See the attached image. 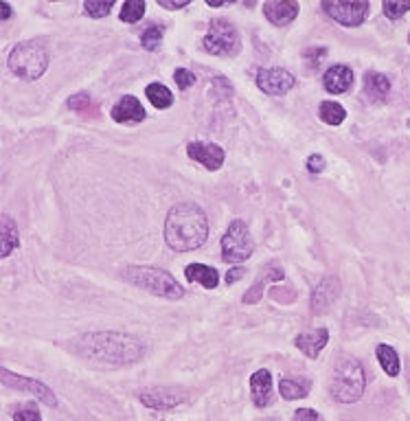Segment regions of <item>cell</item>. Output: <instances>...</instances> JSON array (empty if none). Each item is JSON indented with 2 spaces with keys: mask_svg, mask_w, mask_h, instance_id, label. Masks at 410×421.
I'll return each mask as SVG.
<instances>
[{
  "mask_svg": "<svg viewBox=\"0 0 410 421\" xmlns=\"http://www.w3.org/2000/svg\"><path fill=\"white\" fill-rule=\"evenodd\" d=\"M323 11L334 18L338 24L342 26H360L369 11H371V5L369 3H338V0H325L323 3Z\"/></svg>",
  "mask_w": 410,
  "mask_h": 421,
  "instance_id": "obj_8",
  "label": "cell"
},
{
  "mask_svg": "<svg viewBox=\"0 0 410 421\" xmlns=\"http://www.w3.org/2000/svg\"><path fill=\"white\" fill-rule=\"evenodd\" d=\"M254 82H257V88L270 97H281V95H288L294 84H296V77L286 70V68H261L257 70V77H254Z\"/></svg>",
  "mask_w": 410,
  "mask_h": 421,
  "instance_id": "obj_9",
  "label": "cell"
},
{
  "mask_svg": "<svg viewBox=\"0 0 410 421\" xmlns=\"http://www.w3.org/2000/svg\"><path fill=\"white\" fill-rule=\"evenodd\" d=\"M173 82H176V86L180 88V90H187L189 86L195 84V75H193L191 70H187V68H176V73H173Z\"/></svg>",
  "mask_w": 410,
  "mask_h": 421,
  "instance_id": "obj_34",
  "label": "cell"
},
{
  "mask_svg": "<svg viewBox=\"0 0 410 421\" xmlns=\"http://www.w3.org/2000/svg\"><path fill=\"white\" fill-rule=\"evenodd\" d=\"M292 421H323V417L312 408H298L292 417Z\"/></svg>",
  "mask_w": 410,
  "mask_h": 421,
  "instance_id": "obj_36",
  "label": "cell"
},
{
  "mask_svg": "<svg viewBox=\"0 0 410 421\" xmlns=\"http://www.w3.org/2000/svg\"><path fill=\"white\" fill-rule=\"evenodd\" d=\"M112 7H114L112 0H108V3H95V0H88V3L84 5L86 14H88L90 18H95V20H99V18H106V16L112 11Z\"/></svg>",
  "mask_w": 410,
  "mask_h": 421,
  "instance_id": "obj_31",
  "label": "cell"
},
{
  "mask_svg": "<svg viewBox=\"0 0 410 421\" xmlns=\"http://www.w3.org/2000/svg\"><path fill=\"white\" fill-rule=\"evenodd\" d=\"M408 42H410V36H408Z\"/></svg>",
  "mask_w": 410,
  "mask_h": 421,
  "instance_id": "obj_40",
  "label": "cell"
},
{
  "mask_svg": "<svg viewBox=\"0 0 410 421\" xmlns=\"http://www.w3.org/2000/svg\"><path fill=\"white\" fill-rule=\"evenodd\" d=\"M325 167H327V163H325V158L320 156V154H312L310 158H307V171L310 174H323L325 171Z\"/></svg>",
  "mask_w": 410,
  "mask_h": 421,
  "instance_id": "obj_35",
  "label": "cell"
},
{
  "mask_svg": "<svg viewBox=\"0 0 410 421\" xmlns=\"http://www.w3.org/2000/svg\"><path fill=\"white\" fill-rule=\"evenodd\" d=\"M209 237V220L198 204H176L165 220V240L169 248L189 252L200 248Z\"/></svg>",
  "mask_w": 410,
  "mask_h": 421,
  "instance_id": "obj_2",
  "label": "cell"
},
{
  "mask_svg": "<svg viewBox=\"0 0 410 421\" xmlns=\"http://www.w3.org/2000/svg\"><path fill=\"white\" fill-rule=\"evenodd\" d=\"M382 11L389 20H399L406 11H410V3H393V0H387L382 5Z\"/></svg>",
  "mask_w": 410,
  "mask_h": 421,
  "instance_id": "obj_32",
  "label": "cell"
},
{
  "mask_svg": "<svg viewBox=\"0 0 410 421\" xmlns=\"http://www.w3.org/2000/svg\"><path fill=\"white\" fill-rule=\"evenodd\" d=\"M254 252V240L250 228L242 220H233L228 224L222 237V259L226 263H242Z\"/></svg>",
  "mask_w": 410,
  "mask_h": 421,
  "instance_id": "obj_7",
  "label": "cell"
},
{
  "mask_svg": "<svg viewBox=\"0 0 410 421\" xmlns=\"http://www.w3.org/2000/svg\"><path fill=\"white\" fill-rule=\"evenodd\" d=\"M365 95L375 103L387 101L389 95H391V79L387 75H382V73L369 70L365 75Z\"/></svg>",
  "mask_w": 410,
  "mask_h": 421,
  "instance_id": "obj_19",
  "label": "cell"
},
{
  "mask_svg": "<svg viewBox=\"0 0 410 421\" xmlns=\"http://www.w3.org/2000/svg\"><path fill=\"white\" fill-rule=\"evenodd\" d=\"M187 156L191 161L200 163L202 167H207L209 171H217L224 165V149L215 143H204V141H191L187 145Z\"/></svg>",
  "mask_w": 410,
  "mask_h": 421,
  "instance_id": "obj_10",
  "label": "cell"
},
{
  "mask_svg": "<svg viewBox=\"0 0 410 421\" xmlns=\"http://www.w3.org/2000/svg\"><path fill=\"white\" fill-rule=\"evenodd\" d=\"M145 95H147V101H149L156 110H167V108H171V103H173L171 90H169L165 84H158V82L149 84V86L145 88Z\"/></svg>",
  "mask_w": 410,
  "mask_h": 421,
  "instance_id": "obj_24",
  "label": "cell"
},
{
  "mask_svg": "<svg viewBox=\"0 0 410 421\" xmlns=\"http://www.w3.org/2000/svg\"><path fill=\"white\" fill-rule=\"evenodd\" d=\"M14 421H42V415H40L38 406L27 404V406L14 410Z\"/></svg>",
  "mask_w": 410,
  "mask_h": 421,
  "instance_id": "obj_33",
  "label": "cell"
},
{
  "mask_svg": "<svg viewBox=\"0 0 410 421\" xmlns=\"http://www.w3.org/2000/svg\"><path fill=\"white\" fill-rule=\"evenodd\" d=\"M11 18V7L7 3H0V20H9Z\"/></svg>",
  "mask_w": 410,
  "mask_h": 421,
  "instance_id": "obj_39",
  "label": "cell"
},
{
  "mask_svg": "<svg viewBox=\"0 0 410 421\" xmlns=\"http://www.w3.org/2000/svg\"><path fill=\"white\" fill-rule=\"evenodd\" d=\"M318 117H320V121L325 125L336 127V125H340L347 119V110L336 101H323L320 108H318Z\"/></svg>",
  "mask_w": 410,
  "mask_h": 421,
  "instance_id": "obj_26",
  "label": "cell"
},
{
  "mask_svg": "<svg viewBox=\"0 0 410 421\" xmlns=\"http://www.w3.org/2000/svg\"><path fill=\"white\" fill-rule=\"evenodd\" d=\"M75 351L99 362L108 364H132L143 358V342L134 336L117 334V331H97V334H84L72 340Z\"/></svg>",
  "mask_w": 410,
  "mask_h": 421,
  "instance_id": "obj_1",
  "label": "cell"
},
{
  "mask_svg": "<svg viewBox=\"0 0 410 421\" xmlns=\"http://www.w3.org/2000/svg\"><path fill=\"white\" fill-rule=\"evenodd\" d=\"M367 386L365 368L355 358H342L331 375V395L340 404H355Z\"/></svg>",
  "mask_w": 410,
  "mask_h": 421,
  "instance_id": "obj_4",
  "label": "cell"
},
{
  "mask_svg": "<svg viewBox=\"0 0 410 421\" xmlns=\"http://www.w3.org/2000/svg\"><path fill=\"white\" fill-rule=\"evenodd\" d=\"M329 342V331L325 327L312 329V331H303L296 336L294 345L298 347V351H303L307 358H318V353L325 349V345Z\"/></svg>",
  "mask_w": 410,
  "mask_h": 421,
  "instance_id": "obj_16",
  "label": "cell"
},
{
  "mask_svg": "<svg viewBox=\"0 0 410 421\" xmlns=\"http://www.w3.org/2000/svg\"><path fill=\"white\" fill-rule=\"evenodd\" d=\"M158 5L163 9H169V11H176V9H185L189 5V0H183V3H167V0H158Z\"/></svg>",
  "mask_w": 410,
  "mask_h": 421,
  "instance_id": "obj_38",
  "label": "cell"
},
{
  "mask_svg": "<svg viewBox=\"0 0 410 421\" xmlns=\"http://www.w3.org/2000/svg\"><path fill=\"white\" fill-rule=\"evenodd\" d=\"M327 58V48L325 46H312V48H305L303 50V60L307 62V68H318L320 62Z\"/></svg>",
  "mask_w": 410,
  "mask_h": 421,
  "instance_id": "obj_30",
  "label": "cell"
},
{
  "mask_svg": "<svg viewBox=\"0 0 410 421\" xmlns=\"http://www.w3.org/2000/svg\"><path fill=\"white\" fill-rule=\"evenodd\" d=\"M7 66L24 82H36L48 68V53L40 42H20L11 48Z\"/></svg>",
  "mask_w": 410,
  "mask_h": 421,
  "instance_id": "obj_5",
  "label": "cell"
},
{
  "mask_svg": "<svg viewBox=\"0 0 410 421\" xmlns=\"http://www.w3.org/2000/svg\"><path fill=\"white\" fill-rule=\"evenodd\" d=\"M204 48L217 58H235L242 50V38L233 22L215 18L209 24V31L204 36Z\"/></svg>",
  "mask_w": 410,
  "mask_h": 421,
  "instance_id": "obj_6",
  "label": "cell"
},
{
  "mask_svg": "<svg viewBox=\"0 0 410 421\" xmlns=\"http://www.w3.org/2000/svg\"><path fill=\"white\" fill-rule=\"evenodd\" d=\"M110 117L117 123H141V121H145L147 114H145V108H143L136 97L125 95L112 105Z\"/></svg>",
  "mask_w": 410,
  "mask_h": 421,
  "instance_id": "obj_14",
  "label": "cell"
},
{
  "mask_svg": "<svg viewBox=\"0 0 410 421\" xmlns=\"http://www.w3.org/2000/svg\"><path fill=\"white\" fill-rule=\"evenodd\" d=\"M0 378H3V384L5 386L18 388V390H27V393L36 395L40 402H44L48 406H55V395L50 393V388L44 386L42 382L31 380V378H22V375H14L9 368H3V371H0Z\"/></svg>",
  "mask_w": 410,
  "mask_h": 421,
  "instance_id": "obj_11",
  "label": "cell"
},
{
  "mask_svg": "<svg viewBox=\"0 0 410 421\" xmlns=\"http://www.w3.org/2000/svg\"><path fill=\"white\" fill-rule=\"evenodd\" d=\"M145 9H147V5L143 3V0H127V3H123V7H121V20L127 24H134L145 16Z\"/></svg>",
  "mask_w": 410,
  "mask_h": 421,
  "instance_id": "obj_28",
  "label": "cell"
},
{
  "mask_svg": "<svg viewBox=\"0 0 410 421\" xmlns=\"http://www.w3.org/2000/svg\"><path fill=\"white\" fill-rule=\"evenodd\" d=\"M123 277L127 283H132L145 292L153 297H163V299H183L185 297V287L178 283L167 270L161 268H151V266H127L123 270Z\"/></svg>",
  "mask_w": 410,
  "mask_h": 421,
  "instance_id": "obj_3",
  "label": "cell"
},
{
  "mask_svg": "<svg viewBox=\"0 0 410 421\" xmlns=\"http://www.w3.org/2000/svg\"><path fill=\"white\" fill-rule=\"evenodd\" d=\"M250 395H252V402L259 408H266L272 404V375L268 368H259L257 373H252Z\"/></svg>",
  "mask_w": 410,
  "mask_h": 421,
  "instance_id": "obj_17",
  "label": "cell"
},
{
  "mask_svg": "<svg viewBox=\"0 0 410 421\" xmlns=\"http://www.w3.org/2000/svg\"><path fill=\"white\" fill-rule=\"evenodd\" d=\"M338 279L336 277H325L312 292V311H325L329 305H334L338 297Z\"/></svg>",
  "mask_w": 410,
  "mask_h": 421,
  "instance_id": "obj_18",
  "label": "cell"
},
{
  "mask_svg": "<svg viewBox=\"0 0 410 421\" xmlns=\"http://www.w3.org/2000/svg\"><path fill=\"white\" fill-rule=\"evenodd\" d=\"M279 393H281V398L288 402L303 400L310 395V382L303 378H284L279 382Z\"/></svg>",
  "mask_w": 410,
  "mask_h": 421,
  "instance_id": "obj_23",
  "label": "cell"
},
{
  "mask_svg": "<svg viewBox=\"0 0 410 421\" xmlns=\"http://www.w3.org/2000/svg\"><path fill=\"white\" fill-rule=\"evenodd\" d=\"M244 275H246V270H244L242 266L230 268V270L226 272V283H228V285H233V283H237V279H242Z\"/></svg>",
  "mask_w": 410,
  "mask_h": 421,
  "instance_id": "obj_37",
  "label": "cell"
},
{
  "mask_svg": "<svg viewBox=\"0 0 410 421\" xmlns=\"http://www.w3.org/2000/svg\"><path fill=\"white\" fill-rule=\"evenodd\" d=\"M270 281H284V270H281L276 263H270V266L266 268V272L259 275V279L254 281V285L248 289V292L244 294V303H257L261 299V289L266 283Z\"/></svg>",
  "mask_w": 410,
  "mask_h": 421,
  "instance_id": "obj_22",
  "label": "cell"
},
{
  "mask_svg": "<svg viewBox=\"0 0 410 421\" xmlns=\"http://www.w3.org/2000/svg\"><path fill=\"white\" fill-rule=\"evenodd\" d=\"M375 356H377L379 366L384 368V373L391 375V378L399 375V356L391 345H379L375 349Z\"/></svg>",
  "mask_w": 410,
  "mask_h": 421,
  "instance_id": "obj_25",
  "label": "cell"
},
{
  "mask_svg": "<svg viewBox=\"0 0 410 421\" xmlns=\"http://www.w3.org/2000/svg\"><path fill=\"white\" fill-rule=\"evenodd\" d=\"M18 246H20L18 226L14 224L9 215H3L0 218V257L7 259Z\"/></svg>",
  "mask_w": 410,
  "mask_h": 421,
  "instance_id": "obj_20",
  "label": "cell"
},
{
  "mask_svg": "<svg viewBox=\"0 0 410 421\" xmlns=\"http://www.w3.org/2000/svg\"><path fill=\"white\" fill-rule=\"evenodd\" d=\"M68 108L77 114L82 117H88V119H97L99 117V108L95 105V101L86 95V92H80L68 99Z\"/></svg>",
  "mask_w": 410,
  "mask_h": 421,
  "instance_id": "obj_27",
  "label": "cell"
},
{
  "mask_svg": "<svg viewBox=\"0 0 410 421\" xmlns=\"http://www.w3.org/2000/svg\"><path fill=\"white\" fill-rule=\"evenodd\" d=\"M189 395L183 390H173V388H149L141 393V402L147 408H156V410H169L180 406L183 402H187Z\"/></svg>",
  "mask_w": 410,
  "mask_h": 421,
  "instance_id": "obj_12",
  "label": "cell"
},
{
  "mask_svg": "<svg viewBox=\"0 0 410 421\" xmlns=\"http://www.w3.org/2000/svg\"><path fill=\"white\" fill-rule=\"evenodd\" d=\"M261 9L268 22L274 26H288L301 11L298 3H294V0H270V3H264Z\"/></svg>",
  "mask_w": 410,
  "mask_h": 421,
  "instance_id": "obj_13",
  "label": "cell"
},
{
  "mask_svg": "<svg viewBox=\"0 0 410 421\" xmlns=\"http://www.w3.org/2000/svg\"><path fill=\"white\" fill-rule=\"evenodd\" d=\"M163 33H165V29L163 26H147L145 29V33L141 36V44H143V48H147V50H156L158 48V44L163 42Z\"/></svg>",
  "mask_w": 410,
  "mask_h": 421,
  "instance_id": "obj_29",
  "label": "cell"
},
{
  "mask_svg": "<svg viewBox=\"0 0 410 421\" xmlns=\"http://www.w3.org/2000/svg\"><path fill=\"white\" fill-rule=\"evenodd\" d=\"M323 86L331 95H345L353 86V70L347 64H334L325 70Z\"/></svg>",
  "mask_w": 410,
  "mask_h": 421,
  "instance_id": "obj_15",
  "label": "cell"
},
{
  "mask_svg": "<svg viewBox=\"0 0 410 421\" xmlns=\"http://www.w3.org/2000/svg\"><path fill=\"white\" fill-rule=\"evenodd\" d=\"M185 277H187V281L200 283L207 289H213L220 283V272L211 266H204V263H189V266L185 268Z\"/></svg>",
  "mask_w": 410,
  "mask_h": 421,
  "instance_id": "obj_21",
  "label": "cell"
}]
</instances>
